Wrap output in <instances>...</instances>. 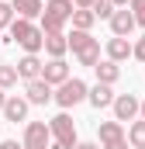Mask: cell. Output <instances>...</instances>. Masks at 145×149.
Returning a JSON list of instances; mask_svg holds the SVG:
<instances>
[{"mask_svg": "<svg viewBox=\"0 0 145 149\" xmlns=\"http://www.w3.org/2000/svg\"><path fill=\"white\" fill-rule=\"evenodd\" d=\"M76 149H104V146H100V142H79Z\"/></svg>", "mask_w": 145, "mask_h": 149, "instance_id": "cell-28", "label": "cell"}, {"mask_svg": "<svg viewBox=\"0 0 145 149\" xmlns=\"http://www.w3.org/2000/svg\"><path fill=\"white\" fill-rule=\"evenodd\" d=\"M3 104H7V94H3V90H0V111H3Z\"/></svg>", "mask_w": 145, "mask_h": 149, "instance_id": "cell-31", "label": "cell"}, {"mask_svg": "<svg viewBox=\"0 0 145 149\" xmlns=\"http://www.w3.org/2000/svg\"><path fill=\"white\" fill-rule=\"evenodd\" d=\"M107 24H110V31H114L117 38H128L131 31H135V28H138V21H135L131 7H128V10H124V7H117V10H114V17H110Z\"/></svg>", "mask_w": 145, "mask_h": 149, "instance_id": "cell-9", "label": "cell"}, {"mask_svg": "<svg viewBox=\"0 0 145 149\" xmlns=\"http://www.w3.org/2000/svg\"><path fill=\"white\" fill-rule=\"evenodd\" d=\"M114 118H117L121 125L142 118V101H138L135 94H117V97H114Z\"/></svg>", "mask_w": 145, "mask_h": 149, "instance_id": "cell-7", "label": "cell"}, {"mask_svg": "<svg viewBox=\"0 0 145 149\" xmlns=\"http://www.w3.org/2000/svg\"><path fill=\"white\" fill-rule=\"evenodd\" d=\"M128 142L131 149H145V118H135L128 125Z\"/></svg>", "mask_w": 145, "mask_h": 149, "instance_id": "cell-21", "label": "cell"}, {"mask_svg": "<svg viewBox=\"0 0 145 149\" xmlns=\"http://www.w3.org/2000/svg\"><path fill=\"white\" fill-rule=\"evenodd\" d=\"M10 7H14V14H17V17H28V21L41 17V10H45V3H41V0H10Z\"/></svg>", "mask_w": 145, "mask_h": 149, "instance_id": "cell-18", "label": "cell"}, {"mask_svg": "<svg viewBox=\"0 0 145 149\" xmlns=\"http://www.w3.org/2000/svg\"><path fill=\"white\" fill-rule=\"evenodd\" d=\"M142 118H145V101H142Z\"/></svg>", "mask_w": 145, "mask_h": 149, "instance_id": "cell-32", "label": "cell"}, {"mask_svg": "<svg viewBox=\"0 0 145 149\" xmlns=\"http://www.w3.org/2000/svg\"><path fill=\"white\" fill-rule=\"evenodd\" d=\"M0 149H24V142H17V139H3Z\"/></svg>", "mask_w": 145, "mask_h": 149, "instance_id": "cell-26", "label": "cell"}, {"mask_svg": "<svg viewBox=\"0 0 145 149\" xmlns=\"http://www.w3.org/2000/svg\"><path fill=\"white\" fill-rule=\"evenodd\" d=\"M24 149H48L52 146V128L45 121H24Z\"/></svg>", "mask_w": 145, "mask_h": 149, "instance_id": "cell-6", "label": "cell"}, {"mask_svg": "<svg viewBox=\"0 0 145 149\" xmlns=\"http://www.w3.org/2000/svg\"><path fill=\"white\" fill-rule=\"evenodd\" d=\"M41 70H45V63L38 59V56H21L17 59V73L24 83H31V80H41Z\"/></svg>", "mask_w": 145, "mask_h": 149, "instance_id": "cell-13", "label": "cell"}, {"mask_svg": "<svg viewBox=\"0 0 145 149\" xmlns=\"http://www.w3.org/2000/svg\"><path fill=\"white\" fill-rule=\"evenodd\" d=\"M45 52H48V59H66V52H69V35H66V31L45 35Z\"/></svg>", "mask_w": 145, "mask_h": 149, "instance_id": "cell-12", "label": "cell"}, {"mask_svg": "<svg viewBox=\"0 0 145 149\" xmlns=\"http://www.w3.org/2000/svg\"><path fill=\"white\" fill-rule=\"evenodd\" d=\"M10 42L21 45L24 56H38V52L45 49V31H41V24H35V21L17 17V21L10 24Z\"/></svg>", "mask_w": 145, "mask_h": 149, "instance_id": "cell-1", "label": "cell"}, {"mask_svg": "<svg viewBox=\"0 0 145 149\" xmlns=\"http://www.w3.org/2000/svg\"><path fill=\"white\" fill-rule=\"evenodd\" d=\"M0 45H3V38H0Z\"/></svg>", "mask_w": 145, "mask_h": 149, "instance_id": "cell-34", "label": "cell"}, {"mask_svg": "<svg viewBox=\"0 0 145 149\" xmlns=\"http://www.w3.org/2000/svg\"><path fill=\"white\" fill-rule=\"evenodd\" d=\"M114 97H117V94H114V87H107V83H93L86 101H90V104L100 111V108H114Z\"/></svg>", "mask_w": 145, "mask_h": 149, "instance_id": "cell-16", "label": "cell"}, {"mask_svg": "<svg viewBox=\"0 0 145 149\" xmlns=\"http://www.w3.org/2000/svg\"><path fill=\"white\" fill-rule=\"evenodd\" d=\"M72 3H76V7H93L97 0H72Z\"/></svg>", "mask_w": 145, "mask_h": 149, "instance_id": "cell-29", "label": "cell"}, {"mask_svg": "<svg viewBox=\"0 0 145 149\" xmlns=\"http://www.w3.org/2000/svg\"><path fill=\"white\" fill-rule=\"evenodd\" d=\"M48 128H52V142H55V149H76V146H79L76 121H72L69 111H59L52 121H48Z\"/></svg>", "mask_w": 145, "mask_h": 149, "instance_id": "cell-4", "label": "cell"}, {"mask_svg": "<svg viewBox=\"0 0 145 149\" xmlns=\"http://www.w3.org/2000/svg\"><path fill=\"white\" fill-rule=\"evenodd\" d=\"M128 7H131V14H135V21H138V24L145 28V0H131Z\"/></svg>", "mask_w": 145, "mask_h": 149, "instance_id": "cell-24", "label": "cell"}, {"mask_svg": "<svg viewBox=\"0 0 145 149\" xmlns=\"http://www.w3.org/2000/svg\"><path fill=\"white\" fill-rule=\"evenodd\" d=\"M14 21H17V14H14L10 0H0V31H3V28H10Z\"/></svg>", "mask_w": 145, "mask_h": 149, "instance_id": "cell-22", "label": "cell"}, {"mask_svg": "<svg viewBox=\"0 0 145 149\" xmlns=\"http://www.w3.org/2000/svg\"><path fill=\"white\" fill-rule=\"evenodd\" d=\"M41 80L52 83V87H62V83L69 80V63H66V59H48L45 70H41Z\"/></svg>", "mask_w": 145, "mask_h": 149, "instance_id": "cell-10", "label": "cell"}, {"mask_svg": "<svg viewBox=\"0 0 145 149\" xmlns=\"http://www.w3.org/2000/svg\"><path fill=\"white\" fill-rule=\"evenodd\" d=\"M93 73H97V83L114 87V83L121 80V63H114V59H100V63L93 66Z\"/></svg>", "mask_w": 145, "mask_h": 149, "instance_id": "cell-14", "label": "cell"}, {"mask_svg": "<svg viewBox=\"0 0 145 149\" xmlns=\"http://www.w3.org/2000/svg\"><path fill=\"white\" fill-rule=\"evenodd\" d=\"M135 56V42H128V38H110L107 42V59H114V63H124V59H131Z\"/></svg>", "mask_w": 145, "mask_h": 149, "instance_id": "cell-15", "label": "cell"}, {"mask_svg": "<svg viewBox=\"0 0 145 149\" xmlns=\"http://www.w3.org/2000/svg\"><path fill=\"white\" fill-rule=\"evenodd\" d=\"M24 97H28V104L45 108V104H52V101H55V87H52V83H45V80H31V83H24Z\"/></svg>", "mask_w": 145, "mask_h": 149, "instance_id": "cell-8", "label": "cell"}, {"mask_svg": "<svg viewBox=\"0 0 145 149\" xmlns=\"http://www.w3.org/2000/svg\"><path fill=\"white\" fill-rule=\"evenodd\" d=\"M69 49H72V56L79 59V66H97L100 63V38H93L90 31H76L72 28L69 31Z\"/></svg>", "mask_w": 145, "mask_h": 149, "instance_id": "cell-3", "label": "cell"}, {"mask_svg": "<svg viewBox=\"0 0 145 149\" xmlns=\"http://www.w3.org/2000/svg\"><path fill=\"white\" fill-rule=\"evenodd\" d=\"M17 63H0V90H10V87H17Z\"/></svg>", "mask_w": 145, "mask_h": 149, "instance_id": "cell-20", "label": "cell"}, {"mask_svg": "<svg viewBox=\"0 0 145 149\" xmlns=\"http://www.w3.org/2000/svg\"><path fill=\"white\" fill-rule=\"evenodd\" d=\"M72 10H76L72 0H48L45 10H41V31L45 35L66 31V24H72Z\"/></svg>", "mask_w": 145, "mask_h": 149, "instance_id": "cell-2", "label": "cell"}, {"mask_svg": "<svg viewBox=\"0 0 145 149\" xmlns=\"http://www.w3.org/2000/svg\"><path fill=\"white\" fill-rule=\"evenodd\" d=\"M128 146H131L128 139H117V142H107V146H104V149H128Z\"/></svg>", "mask_w": 145, "mask_h": 149, "instance_id": "cell-27", "label": "cell"}, {"mask_svg": "<svg viewBox=\"0 0 145 149\" xmlns=\"http://www.w3.org/2000/svg\"><path fill=\"white\" fill-rule=\"evenodd\" d=\"M135 59H142V63H145V35L135 42Z\"/></svg>", "mask_w": 145, "mask_h": 149, "instance_id": "cell-25", "label": "cell"}, {"mask_svg": "<svg viewBox=\"0 0 145 149\" xmlns=\"http://www.w3.org/2000/svg\"><path fill=\"white\" fill-rule=\"evenodd\" d=\"M28 108H31L28 97H17V94L7 97V104H3V121H14V125H17V121H28Z\"/></svg>", "mask_w": 145, "mask_h": 149, "instance_id": "cell-11", "label": "cell"}, {"mask_svg": "<svg viewBox=\"0 0 145 149\" xmlns=\"http://www.w3.org/2000/svg\"><path fill=\"white\" fill-rule=\"evenodd\" d=\"M97 135H100V146H107V142H117V139H128V132H124V125L114 118V121H100L97 125Z\"/></svg>", "mask_w": 145, "mask_h": 149, "instance_id": "cell-17", "label": "cell"}, {"mask_svg": "<svg viewBox=\"0 0 145 149\" xmlns=\"http://www.w3.org/2000/svg\"><path fill=\"white\" fill-rule=\"evenodd\" d=\"M93 24H97L93 7H76V10H72V28H76V31H90Z\"/></svg>", "mask_w": 145, "mask_h": 149, "instance_id": "cell-19", "label": "cell"}, {"mask_svg": "<svg viewBox=\"0 0 145 149\" xmlns=\"http://www.w3.org/2000/svg\"><path fill=\"white\" fill-rule=\"evenodd\" d=\"M90 97V87L79 80V76H69L62 87H55V104L62 108V111H69V108H76V104H83Z\"/></svg>", "mask_w": 145, "mask_h": 149, "instance_id": "cell-5", "label": "cell"}, {"mask_svg": "<svg viewBox=\"0 0 145 149\" xmlns=\"http://www.w3.org/2000/svg\"><path fill=\"white\" fill-rule=\"evenodd\" d=\"M0 128H3V118H0Z\"/></svg>", "mask_w": 145, "mask_h": 149, "instance_id": "cell-33", "label": "cell"}, {"mask_svg": "<svg viewBox=\"0 0 145 149\" xmlns=\"http://www.w3.org/2000/svg\"><path fill=\"white\" fill-rule=\"evenodd\" d=\"M110 3H114V7H128L131 0H110Z\"/></svg>", "mask_w": 145, "mask_h": 149, "instance_id": "cell-30", "label": "cell"}, {"mask_svg": "<svg viewBox=\"0 0 145 149\" xmlns=\"http://www.w3.org/2000/svg\"><path fill=\"white\" fill-rule=\"evenodd\" d=\"M114 10H117V7H114L110 0H97V3H93V14H97V21H110V17H114Z\"/></svg>", "mask_w": 145, "mask_h": 149, "instance_id": "cell-23", "label": "cell"}]
</instances>
